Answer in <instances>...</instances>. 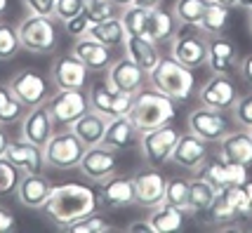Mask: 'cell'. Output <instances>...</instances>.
<instances>
[{"label":"cell","mask_w":252,"mask_h":233,"mask_svg":"<svg viewBox=\"0 0 252 233\" xmlns=\"http://www.w3.org/2000/svg\"><path fill=\"white\" fill-rule=\"evenodd\" d=\"M99 207L97 189L85 186V184H59L52 186V193L47 203L43 205L45 217L52 224H57L62 231H66V226H71L73 222L94 214Z\"/></svg>","instance_id":"obj_1"},{"label":"cell","mask_w":252,"mask_h":233,"mask_svg":"<svg viewBox=\"0 0 252 233\" xmlns=\"http://www.w3.org/2000/svg\"><path fill=\"white\" fill-rule=\"evenodd\" d=\"M127 118L132 120V125L137 127V132H151L160 125H167L177 118V101L165 97L163 92L149 87V89H139L132 99L130 113Z\"/></svg>","instance_id":"obj_2"},{"label":"cell","mask_w":252,"mask_h":233,"mask_svg":"<svg viewBox=\"0 0 252 233\" xmlns=\"http://www.w3.org/2000/svg\"><path fill=\"white\" fill-rule=\"evenodd\" d=\"M149 85L170 99L187 101L196 89V76H193V68L179 64L172 57H163L158 66L149 73Z\"/></svg>","instance_id":"obj_3"},{"label":"cell","mask_w":252,"mask_h":233,"mask_svg":"<svg viewBox=\"0 0 252 233\" xmlns=\"http://www.w3.org/2000/svg\"><path fill=\"white\" fill-rule=\"evenodd\" d=\"M170 55L189 68H200L208 61V38L193 24H179L177 33L170 38Z\"/></svg>","instance_id":"obj_4"},{"label":"cell","mask_w":252,"mask_h":233,"mask_svg":"<svg viewBox=\"0 0 252 233\" xmlns=\"http://www.w3.org/2000/svg\"><path fill=\"white\" fill-rule=\"evenodd\" d=\"M22 50H29L33 55H45L57 47V24L52 17L43 14H29L17 26Z\"/></svg>","instance_id":"obj_5"},{"label":"cell","mask_w":252,"mask_h":233,"mask_svg":"<svg viewBox=\"0 0 252 233\" xmlns=\"http://www.w3.org/2000/svg\"><path fill=\"white\" fill-rule=\"evenodd\" d=\"M45 106L52 116L55 127L71 130V125L90 111V94L85 89H57L45 101Z\"/></svg>","instance_id":"obj_6"},{"label":"cell","mask_w":252,"mask_h":233,"mask_svg":"<svg viewBox=\"0 0 252 233\" xmlns=\"http://www.w3.org/2000/svg\"><path fill=\"white\" fill-rule=\"evenodd\" d=\"M88 146L76 137L73 130H64V132H55L52 139L43 146L45 151V163L52 170H73L78 167L80 158L85 153Z\"/></svg>","instance_id":"obj_7"},{"label":"cell","mask_w":252,"mask_h":233,"mask_svg":"<svg viewBox=\"0 0 252 233\" xmlns=\"http://www.w3.org/2000/svg\"><path fill=\"white\" fill-rule=\"evenodd\" d=\"M179 137H182V132H179V127H175L172 122L160 125V127H156L151 132L139 134L144 160L151 167L165 165L167 160H172V151H175Z\"/></svg>","instance_id":"obj_8"},{"label":"cell","mask_w":252,"mask_h":233,"mask_svg":"<svg viewBox=\"0 0 252 233\" xmlns=\"http://www.w3.org/2000/svg\"><path fill=\"white\" fill-rule=\"evenodd\" d=\"M7 85L12 87V92L17 94V99L22 101L26 109L40 106L52 94V80H47L35 68H22V71H17Z\"/></svg>","instance_id":"obj_9"},{"label":"cell","mask_w":252,"mask_h":233,"mask_svg":"<svg viewBox=\"0 0 252 233\" xmlns=\"http://www.w3.org/2000/svg\"><path fill=\"white\" fill-rule=\"evenodd\" d=\"M189 132H193L208 144H220L221 139L231 132V125L226 120L224 111L210 109V106H198L189 113Z\"/></svg>","instance_id":"obj_10"},{"label":"cell","mask_w":252,"mask_h":233,"mask_svg":"<svg viewBox=\"0 0 252 233\" xmlns=\"http://www.w3.org/2000/svg\"><path fill=\"white\" fill-rule=\"evenodd\" d=\"M132 99H134L132 94L116 89L109 80H106V83H94V85L90 87V109L101 113L104 118L127 116V113H130V106H132Z\"/></svg>","instance_id":"obj_11"},{"label":"cell","mask_w":252,"mask_h":233,"mask_svg":"<svg viewBox=\"0 0 252 233\" xmlns=\"http://www.w3.org/2000/svg\"><path fill=\"white\" fill-rule=\"evenodd\" d=\"M88 76L90 68L73 52L59 55L52 61V68H50V80L57 89H85Z\"/></svg>","instance_id":"obj_12"},{"label":"cell","mask_w":252,"mask_h":233,"mask_svg":"<svg viewBox=\"0 0 252 233\" xmlns=\"http://www.w3.org/2000/svg\"><path fill=\"white\" fill-rule=\"evenodd\" d=\"M78 170L83 172V177L90 179V181H104L109 179L111 175H116L118 170V158H116V151L109 148L106 144H97V146H88L85 153L78 163Z\"/></svg>","instance_id":"obj_13"},{"label":"cell","mask_w":252,"mask_h":233,"mask_svg":"<svg viewBox=\"0 0 252 233\" xmlns=\"http://www.w3.org/2000/svg\"><path fill=\"white\" fill-rule=\"evenodd\" d=\"M198 97H200L203 106L217 109V111H231L241 94H238V87L231 80V76L212 73V78L208 83H203V87L198 89Z\"/></svg>","instance_id":"obj_14"},{"label":"cell","mask_w":252,"mask_h":233,"mask_svg":"<svg viewBox=\"0 0 252 233\" xmlns=\"http://www.w3.org/2000/svg\"><path fill=\"white\" fill-rule=\"evenodd\" d=\"M97 198H99V207H101V210H118V207L134 205V203H137L134 181H132V177L111 175L109 179L99 181Z\"/></svg>","instance_id":"obj_15"},{"label":"cell","mask_w":252,"mask_h":233,"mask_svg":"<svg viewBox=\"0 0 252 233\" xmlns=\"http://www.w3.org/2000/svg\"><path fill=\"white\" fill-rule=\"evenodd\" d=\"M238 64H241V55L233 40L226 35H212L208 40V61L205 66L212 73H221V76H233L238 73Z\"/></svg>","instance_id":"obj_16"},{"label":"cell","mask_w":252,"mask_h":233,"mask_svg":"<svg viewBox=\"0 0 252 233\" xmlns=\"http://www.w3.org/2000/svg\"><path fill=\"white\" fill-rule=\"evenodd\" d=\"M106 80H109L116 89L127 92V94L134 97L139 89H144L146 80H149V73H146L144 68L137 66L130 57H121V59H116V61L109 64V76H106Z\"/></svg>","instance_id":"obj_17"},{"label":"cell","mask_w":252,"mask_h":233,"mask_svg":"<svg viewBox=\"0 0 252 233\" xmlns=\"http://www.w3.org/2000/svg\"><path fill=\"white\" fill-rule=\"evenodd\" d=\"M196 175L203 179H208L217 191L224 189V186H238V184H243V181L250 179L245 165L226 163V160H205Z\"/></svg>","instance_id":"obj_18"},{"label":"cell","mask_w":252,"mask_h":233,"mask_svg":"<svg viewBox=\"0 0 252 233\" xmlns=\"http://www.w3.org/2000/svg\"><path fill=\"white\" fill-rule=\"evenodd\" d=\"M134 193H137V205L142 207H156L165 203V186L167 181L158 172V167H146L142 172H137L134 177Z\"/></svg>","instance_id":"obj_19"},{"label":"cell","mask_w":252,"mask_h":233,"mask_svg":"<svg viewBox=\"0 0 252 233\" xmlns=\"http://www.w3.org/2000/svg\"><path fill=\"white\" fill-rule=\"evenodd\" d=\"M55 134V122L52 116L47 111V106H33L29 109V113H24L22 118V139L31 142L35 146H45Z\"/></svg>","instance_id":"obj_20"},{"label":"cell","mask_w":252,"mask_h":233,"mask_svg":"<svg viewBox=\"0 0 252 233\" xmlns=\"http://www.w3.org/2000/svg\"><path fill=\"white\" fill-rule=\"evenodd\" d=\"M5 158H7L19 172H24V175L43 172L45 167H47L43 146H35V144H31V142H26V139L10 142L7 151H5Z\"/></svg>","instance_id":"obj_21"},{"label":"cell","mask_w":252,"mask_h":233,"mask_svg":"<svg viewBox=\"0 0 252 233\" xmlns=\"http://www.w3.org/2000/svg\"><path fill=\"white\" fill-rule=\"evenodd\" d=\"M17 200L22 203L24 207L31 210H43V205L47 203L50 193H52V181L45 177L43 172H33V175H24L19 179L17 186Z\"/></svg>","instance_id":"obj_22"},{"label":"cell","mask_w":252,"mask_h":233,"mask_svg":"<svg viewBox=\"0 0 252 233\" xmlns=\"http://www.w3.org/2000/svg\"><path fill=\"white\" fill-rule=\"evenodd\" d=\"M172 160L179 167H184V170L198 172L200 165L208 160V142H203L193 132L182 134L175 146V151H172Z\"/></svg>","instance_id":"obj_23"},{"label":"cell","mask_w":252,"mask_h":233,"mask_svg":"<svg viewBox=\"0 0 252 233\" xmlns=\"http://www.w3.org/2000/svg\"><path fill=\"white\" fill-rule=\"evenodd\" d=\"M177 29H179V22L172 12L163 10L160 5L146 10V19L142 26L144 38H149L154 43H170V38L177 33Z\"/></svg>","instance_id":"obj_24"},{"label":"cell","mask_w":252,"mask_h":233,"mask_svg":"<svg viewBox=\"0 0 252 233\" xmlns=\"http://www.w3.org/2000/svg\"><path fill=\"white\" fill-rule=\"evenodd\" d=\"M71 52H73L90 71H104V68H109V64H111V47H106L104 43H99L97 38H92V35L76 38Z\"/></svg>","instance_id":"obj_25"},{"label":"cell","mask_w":252,"mask_h":233,"mask_svg":"<svg viewBox=\"0 0 252 233\" xmlns=\"http://www.w3.org/2000/svg\"><path fill=\"white\" fill-rule=\"evenodd\" d=\"M123 50H125V57H130L132 61L139 68H144L146 73H151L158 66V61L163 59L160 50H158V43L144 38V35H127Z\"/></svg>","instance_id":"obj_26"},{"label":"cell","mask_w":252,"mask_h":233,"mask_svg":"<svg viewBox=\"0 0 252 233\" xmlns=\"http://www.w3.org/2000/svg\"><path fill=\"white\" fill-rule=\"evenodd\" d=\"M220 160L226 163H238V165L250 167L252 165V139L250 132L238 130V132H229L220 142Z\"/></svg>","instance_id":"obj_27"},{"label":"cell","mask_w":252,"mask_h":233,"mask_svg":"<svg viewBox=\"0 0 252 233\" xmlns=\"http://www.w3.org/2000/svg\"><path fill=\"white\" fill-rule=\"evenodd\" d=\"M137 139H139V132L132 125V120L127 116H118V118H109L101 144H106L113 151H127L137 144Z\"/></svg>","instance_id":"obj_28"},{"label":"cell","mask_w":252,"mask_h":233,"mask_svg":"<svg viewBox=\"0 0 252 233\" xmlns=\"http://www.w3.org/2000/svg\"><path fill=\"white\" fill-rule=\"evenodd\" d=\"M210 224H229L238 219V205H236V186H224L215 193V198L205 210Z\"/></svg>","instance_id":"obj_29"},{"label":"cell","mask_w":252,"mask_h":233,"mask_svg":"<svg viewBox=\"0 0 252 233\" xmlns=\"http://www.w3.org/2000/svg\"><path fill=\"white\" fill-rule=\"evenodd\" d=\"M106 125H109V118H104L101 113H97V111H92V109H90L85 116H80V118L71 125V130L76 132V137L85 146H97V144L104 142Z\"/></svg>","instance_id":"obj_30"},{"label":"cell","mask_w":252,"mask_h":233,"mask_svg":"<svg viewBox=\"0 0 252 233\" xmlns=\"http://www.w3.org/2000/svg\"><path fill=\"white\" fill-rule=\"evenodd\" d=\"M184 219H187V212L170 205V203H160L151 207V214H149V224L154 233H175L182 231L184 226Z\"/></svg>","instance_id":"obj_31"},{"label":"cell","mask_w":252,"mask_h":233,"mask_svg":"<svg viewBox=\"0 0 252 233\" xmlns=\"http://www.w3.org/2000/svg\"><path fill=\"white\" fill-rule=\"evenodd\" d=\"M92 38H97L99 43H104L106 47H123L125 45V38H127V31L123 26L121 17H111V19H104L99 24H92L90 26V33Z\"/></svg>","instance_id":"obj_32"},{"label":"cell","mask_w":252,"mask_h":233,"mask_svg":"<svg viewBox=\"0 0 252 233\" xmlns=\"http://www.w3.org/2000/svg\"><path fill=\"white\" fill-rule=\"evenodd\" d=\"M229 19H231V7L208 0L205 12H203V17L198 22V29L205 35H221L226 31V26H229Z\"/></svg>","instance_id":"obj_33"},{"label":"cell","mask_w":252,"mask_h":233,"mask_svg":"<svg viewBox=\"0 0 252 233\" xmlns=\"http://www.w3.org/2000/svg\"><path fill=\"white\" fill-rule=\"evenodd\" d=\"M217 189L210 184L208 179L196 177L191 179L189 186V214H205V210L210 207V203L215 198Z\"/></svg>","instance_id":"obj_34"},{"label":"cell","mask_w":252,"mask_h":233,"mask_svg":"<svg viewBox=\"0 0 252 233\" xmlns=\"http://www.w3.org/2000/svg\"><path fill=\"white\" fill-rule=\"evenodd\" d=\"M24 111H26V106L17 99L10 85H0V125L22 122Z\"/></svg>","instance_id":"obj_35"},{"label":"cell","mask_w":252,"mask_h":233,"mask_svg":"<svg viewBox=\"0 0 252 233\" xmlns=\"http://www.w3.org/2000/svg\"><path fill=\"white\" fill-rule=\"evenodd\" d=\"M205 5H208V0H177L175 7H172V14L177 17L179 24H193V26H198L203 12H205Z\"/></svg>","instance_id":"obj_36"},{"label":"cell","mask_w":252,"mask_h":233,"mask_svg":"<svg viewBox=\"0 0 252 233\" xmlns=\"http://www.w3.org/2000/svg\"><path fill=\"white\" fill-rule=\"evenodd\" d=\"M189 186H191V179H170L165 186V203H170L189 214Z\"/></svg>","instance_id":"obj_37"},{"label":"cell","mask_w":252,"mask_h":233,"mask_svg":"<svg viewBox=\"0 0 252 233\" xmlns=\"http://www.w3.org/2000/svg\"><path fill=\"white\" fill-rule=\"evenodd\" d=\"M19 50H22V43H19L17 29L7 22H0V61L14 59Z\"/></svg>","instance_id":"obj_38"},{"label":"cell","mask_w":252,"mask_h":233,"mask_svg":"<svg viewBox=\"0 0 252 233\" xmlns=\"http://www.w3.org/2000/svg\"><path fill=\"white\" fill-rule=\"evenodd\" d=\"M19 179H22L19 177V170L2 155L0 158V198L12 196L17 191V186H19Z\"/></svg>","instance_id":"obj_39"},{"label":"cell","mask_w":252,"mask_h":233,"mask_svg":"<svg viewBox=\"0 0 252 233\" xmlns=\"http://www.w3.org/2000/svg\"><path fill=\"white\" fill-rule=\"evenodd\" d=\"M83 14L90 19V24H99V22H104V19L116 17V5L111 0H85Z\"/></svg>","instance_id":"obj_40"},{"label":"cell","mask_w":252,"mask_h":233,"mask_svg":"<svg viewBox=\"0 0 252 233\" xmlns=\"http://www.w3.org/2000/svg\"><path fill=\"white\" fill-rule=\"evenodd\" d=\"M66 231H71V233H109V231H113V226L94 212V214H88V217L73 222L71 226H66Z\"/></svg>","instance_id":"obj_41"},{"label":"cell","mask_w":252,"mask_h":233,"mask_svg":"<svg viewBox=\"0 0 252 233\" xmlns=\"http://www.w3.org/2000/svg\"><path fill=\"white\" fill-rule=\"evenodd\" d=\"M236 205H238V219H252V181H243L236 186Z\"/></svg>","instance_id":"obj_42"},{"label":"cell","mask_w":252,"mask_h":233,"mask_svg":"<svg viewBox=\"0 0 252 233\" xmlns=\"http://www.w3.org/2000/svg\"><path fill=\"white\" fill-rule=\"evenodd\" d=\"M231 111H233V118H236V122L241 125L243 130H250L252 127V92L238 97V101L233 104Z\"/></svg>","instance_id":"obj_43"},{"label":"cell","mask_w":252,"mask_h":233,"mask_svg":"<svg viewBox=\"0 0 252 233\" xmlns=\"http://www.w3.org/2000/svg\"><path fill=\"white\" fill-rule=\"evenodd\" d=\"M83 5H85V0H57L52 17H55L57 22L66 24L68 19H73V17H78L83 12Z\"/></svg>","instance_id":"obj_44"},{"label":"cell","mask_w":252,"mask_h":233,"mask_svg":"<svg viewBox=\"0 0 252 233\" xmlns=\"http://www.w3.org/2000/svg\"><path fill=\"white\" fill-rule=\"evenodd\" d=\"M64 26H66V33H68V35H73V38H83V35L90 33V26H92V24H90V19L83 14V12H80L78 17L68 19Z\"/></svg>","instance_id":"obj_45"},{"label":"cell","mask_w":252,"mask_h":233,"mask_svg":"<svg viewBox=\"0 0 252 233\" xmlns=\"http://www.w3.org/2000/svg\"><path fill=\"white\" fill-rule=\"evenodd\" d=\"M55 2L57 0H24L26 10L31 14H43V17H52L55 14Z\"/></svg>","instance_id":"obj_46"},{"label":"cell","mask_w":252,"mask_h":233,"mask_svg":"<svg viewBox=\"0 0 252 233\" xmlns=\"http://www.w3.org/2000/svg\"><path fill=\"white\" fill-rule=\"evenodd\" d=\"M17 229V217L14 212L7 210L5 205H0V233H12Z\"/></svg>","instance_id":"obj_47"},{"label":"cell","mask_w":252,"mask_h":233,"mask_svg":"<svg viewBox=\"0 0 252 233\" xmlns=\"http://www.w3.org/2000/svg\"><path fill=\"white\" fill-rule=\"evenodd\" d=\"M238 73H241L243 83L252 87V52H250V55H245L241 59V64H238Z\"/></svg>","instance_id":"obj_48"},{"label":"cell","mask_w":252,"mask_h":233,"mask_svg":"<svg viewBox=\"0 0 252 233\" xmlns=\"http://www.w3.org/2000/svg\"><path fill=\"white\" fill-rule=\"evenodd\" d=\"M127 231H132V233H137V231L154 233V229H151V224H149V219H144V222H132L130 226H127Z\"/></svg>","instance_id":"obj_49"},{"label":"cell","mask_w":252,"mask_h":233,"mask_svg":"<svg viewBox=\"0 0 252 233\" xmlns=\"http://www.w3.org/2000/svg\"><path fill=\"white\" fill-rule=\"evenodd\" d=\"M10 134H7V130H5V125H0V158L5 155V151H7V146H10Z\"/></svg>","instance_id":"obj_50"},{"label":"cell","mask_w":252,"mask_h":233,"mask_svg":"<svg viewBox=\"0 0 252 233\" xmlns=\"http://www.w3.org/2000/svg\"><path fill=\"white\" fill-rule=\"evenodd\" d=\"M137 5H142V7H158L163 0H134Z\"/></svg>","instance_id":"obj_51"},{"label":"cell","mask_w":252,"mask_h":233,"mask_svg":"<svg viewBox=\"0 0 252 233\" xmlns=\"http://www.w3.org/2000/svg\"><path fill=\"white\" fill-rule=\"evenodd\" d=\"M116 7H127V5H134V0H111Z\"/></svg>","instance_id":"obj_52"},{"label":"cell","mask_w":252,"mask_h":233,"mask_svg":"<svg viewBox=\"0 0 252 233\" xmlns=\"http://www.w3.org/2000/svg\"><path fill=\"white\" fill-rule=\"evenodd\" d=\"M7 7H10V0H0V19L5 17V12H7Z\"/></svg>","instance_id":"obj_53"},{"label":"cell","mask_w":252,"mask_h":233,"mask_svg":"<svg viewBox=\"0 0 252 233\" xmlns=\"http://www.w3.org/2000/svg\"><path fill=\"white\" fill-rule=\"evenodd\" d=\"M238 7H243V10L252 12V0H238Z\"/></svg>","instance_id":"obj_54"},{"label":"cell","mask_w":252,"mask_h":233,"mask_svg":"<svg viewBox=\"0 0 252 233\" xmlns=\"http://www.w3.org/2000/svg\"><path fill=\"white\" fill-rule=\"evenodd\" d=\"M212 2H220V5H226V7H236L238 0H212Z\"/></svg>","instance_id":"obj_55"},{"label":"cell","mask_w":252,"mask_h":233,"mask_svg":"<svg viewBox=\"0 0 252 233\" xmlns=\"http://www.w3.org/2000/svg\"><path fill=\"white\" fill-rule=\"evenodd\" d=\"M250 29H252V12H250Z\"/></svg>","instance_id":"obj_56"},{"label":"cell","mask_w":252,"mask_h":233,"mask_svg":"<svg viewBox=\"0 0 252 233\" xmlns=\"http://www.w3.org/2000/svg\"><path fill=\"white\" fill-rule=\"evenodd\" d=\"M248 132H250V139H252V127H250V130H248Z\"/></svg>","instance_id":"obj_57"}]
</instances>
